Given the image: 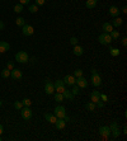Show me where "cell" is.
Instances as JSON below:
<instances>
[{"mask_svg":"<svg viewBox=\"0 0 127 141\" xmlns=\"http://www.w3.org/2000/svg\"><path fill=\"white\" fill-rule=\"evenodd\" d=\"M98 41H99V43H102V45H109L113 39L111 37V34L109 33H102V34H99V37H98Z\"/></svg>","mask_w":127,"mask_h":141,"instance_id":"6da1fadb","label":"cell"},{"mask_svg":"<svg viewBox=\"0 0 127 141\" xmlns=\"http://www.w3.org/2000/svg\"><path fill=\"white\" fill-rule=\"evenodd\" d=\"M28 54L26 52V51H19V52H17V55H15V60L20 62V64H26L27 61H28Z\"/></svg>","mask_w":127,"mask_h":141,"instance_id":"7a4b0ae2","label":"cell"},{"mask_svg":"<svg viewBox=\"0 0 127 141\" xmlns=\"http://www.w3.org/2000/svg\"><path fill=\"white\" fill-rule=\"evenodd\" d=\"M20 114H22V118L23 120L28 121V120L32 118V109H31L29 107H24L23 105V108L20 109Z\"/></svg>","mask_w":127,"mask_h":141,"instance_id":"3957f363","label":"cell"},{"mask_svg":"<svg viewBox=\"0 0 127 141\" xmlns=\"http://www.w3.org/2000/svg\"><path fill=\"white\" fill-rule=\"evenodd\" d=\"M53 86H55V92H57V93H62L66 89V85L64 83V80H60V79L53 83Z\"/></svg>","mask_w":127,"mask_h":141,"instance_id":"277c9868","label":"cell"},{"mask_svg":"<svg viewBox=\"0 0 127 141\" xmlns=\"http://www.w3.org/2000/svg\"><path fill=\"white\" fill-rule=\"evenodd\" d=\"M90 81H92V84L94 85V86H100V85H102V78L99 76L98 73H95V74H92Z\"/></svg>","mask_w":127,"mask_h":141,"instance_id":"5b68a950","label":"cell"},{"mask_svg":"<svg viewBox=\"0 0 127 141\" xmlns=\"http://www.w3.org/2000/svg\"><path fill=\"white\" fill-rule=\"evenodd\" d=\"M75 84L78 85L79 88H87L88 86V80L83 76H79V78H75Z\"/></svg>","mask_w":127,"mask_h":141,"instance_id":"8992f818","label":"cell"},{"mask_svg":"<svg viewBox=\"0 0 127 141\" xmlns=\"http://www.w3.org/2000/svg\"><path fill=\"white\" fill-rule=\"evenodd\" d=\"M22 33L24 34V36H32L33 33H34V28L29 26V24H24L23 27H22Z\"/></svg>","mask_w":127,"mask_h":141,"instance_id":"52a82bcc","label":"cell"},{"mask_svg":"<svg viewBox=\"0 0 127 141\" xmlns=\"http://www.w3.org/2000/svg\"><path fill=\"white\" fill-rule=\"evenodd\" d=\"M55 116H56L57 118H64V117L66 116L65 107H62V105H57V107L55 108Z\"/></svg>","mask_w":127,"mask_h":141,"instance_id":"ba28073f","label":"cell"},{"mask_svg":"<svg viewBox=\"0 0 127 141\" xmlns=\"http://www.w3.org/2000/svg\"><path fill=\"white\" fill-rule=\"evenodd\" d=\"M99 135L104 139H107L108 136L111 135V130H109V126H100L99 127Z\"/></svg>","mask_w":127,"mask_h":141,"instance_id":"9c48e42d","label":"cell"},{"mask_svg":"<svg viewBox=\"0 0 127 141\" xmlns=\"http://www.w3.org/2000/svg\"><path fill=\"white\" fill-rule=\"evenodd\" d=\"M109 130H111V133H112L113 137H118V136H119V128H118V126H117V122L111 123Z\"/></svg>","mask_w":127,"mask_h":141,"instance_id":"30bf717a","label":"cell"},{"mask_svg":"<svg viewBox=\"0 0 127 141\" xmlns=\"http://www.w3.org/2000/svg\"><path fill=\"white\" fill-rule=\"evenodd\" d=\"M10 76H11L14 80H20L22 76H23L22 70H19V69H13V70H10Z\"/></svg>","mask_w":127,"mask_h":141,"instance_id":"8fae6325","label":"cell"},{"mask_svg":"<svg viewBox=\"0 0 127 141\" xmlns=\"http://www.w3.org/2000/svg\"><path fill=\"white\" fill-rule=\"evenodd\" d=\"M45 92L46 94H53L55 93V86H53V83H51L50 80L46 81V84H45Z\"/></svg>","mask_w":127,"mask_h":141,"instance_id":"7c38bea8","label":"cell"},{"mask_svg":"<svg viewBox=\"0 0 127 141\" xmlns=\"http://www.w3.org/2000/svg\"><path fill=\"white\" fill-rule=\"evenodd\" d=\"M62 80H64L65 85H69V86H72V85L75 84V76L74 75H66Z\"/></svg>","mask_w":127,"mask_h":141,"instance_id":"4fadbf2b","label":"cell"},{"mask_svg":"<svg viewBox=\"0 0 127 141\" xmlns=\"http://www.w3.org/2000/svg\"><path fill=\"white\" fill-rule=\"evenodd\" d=\"M119 11H121V10H119L118 7H116V5H112V7H109V11H108V13H109V15H111V17L116 18V17L119 15Z\"/></svg>","mask_w":127,"mask_h":141,"instance_id":"5bb4252c","label":"cell"},{"mask_svg":"<svg viewBox=\"0 0 127 141\" xmlns=\"http://www.w3.org/2000/svg\"><path fill=\"white\" fill-rule=\"evenodd\" d=\"M99 95H100V93H99V92H97V90H93V92H92V94H90V101H92L93 103L97 104L98 102L100 101Z\"/></svg>","mask_w":127,"mask_h":141,"instance_id":"9a60e30c","label":"cell"},{"mask_svg":"<svg viewBox=\"0 0 127 141\" xmlns=\"http://www.w3.org/2000/svg\"><path fill=\"white\" fill-rule=\"evenodd\" d=\"M55 126H56L57 130H64L65 126H66V122H65L64 118H57V121L55 122Z\"/></svg>","mask_w":127,"mask_h":141,"instance_id":"2e32d148","label":"cell"},{"mask_svg":"<svg viewBox=\"0 0 127 141\" xmlns=\"http://www.w3.org/2000/svg\"><path fill=\"white\" fill-rule=\"evenodd\" d=\"M9 48H10V45L8 43V42H5V41H0V54L7 52Z\"/></svg>","mask_w":127,"mask_h":141,"instance_id":"e0dca14e","label":"cell"},{"mask_svg":"<svg viewBox=\"0 0 127 141\" xmlns=\"http://www.w3.org/2000/svg\"><path fill=\"white\" fill-rule=\"evenodd\" d=\"M45 118H46L47 122L53 123V125H55V122L57 121V117H56L55 114H51V113H46V114H45Z\"/></svg>","mask_w":127,"mask_h":141,"instance_id":"ac0fdd59","label":"cell"},{"mask_svg":"<svg viewBox=\"0 0 127 141\" xmlns=\"http://www.w3.org/2000/svg\"><path fill=\"white\" fill-rule=\"evenodd\" d=\"M72 52H74L75 56H81L83 52H84V48H83L81 46H79V45H75V46H74V50H72Z\"/></svg>","mask_w":127,"mask_h":141,"instance_id":"d6986e66","label":"cell"},{"mask_svg":"<svg viewBox=\"0 0 127 141\" xmlns=\"http://www.w3.org/2000/svg\"><path fill=\"white\" fill-rule=\"evenodd\" d=\"M113 26L111 24V23H103V26H102V29L106 32V33H111L112 31H113Z\"/></svg>","mask_w":127,"mask_h":141,"instance_id":"ffe728a7","label":"cell"},{"mask_svg":"<svg viewBox=\"0 0 127 141\" xmlns=\"http://www.w3.org/2000/svg\"><path fill=\"white\" fill-rule=\"evenodd\" d=\"M97 3H98V0H87L85 5H87L88 9H94L97 7Z\"/></svg>","mask_w":127,"mask_h":141,"instance_id":"44dd1931","label":"cell"},{"mask_svg":"<svg viewBox=\"0 0 127 141\" xmlns=\"http://www.w3.org/2000/svg\"><path fill=\"white\" fill-rule=\"evenodd\" d=\"M62 95H64L65 99H69V101H72V99H74V94L71 93L70 90H68V89H65V90L62 92Z\"/></svg>","mask_w":127,"mask_h":141,"instance_id":"7402d4cb","label":"cell"},{"mask_svg":"<svg viewBox=\"0 0 127 141\" xmlns=\"http://www.w3.org/2000/svg\"><path fill=\"white\" fill-rule=\"evenodd\" d=\"M122 23H123V20L122 18H119V17H116V18L113 19V22L111 23L113 27H119V26H122Z\"/></svg>","mask_w":127,"mask_h":141,"instance_id":"603a6c76","label":"cell"},{"mask_svg":"<svg viewBox=\"0 0 127 141\" xmlns=\"http://www.w3.org/2000/svg\"><path fill=\"white\" fill-rule=\"evenodd\" d=\"M53 98H55V101H56V102H62V101L65 99V98H64V95H62V93H57V92L53 94Z\"/></svg>","mask_w":127,"mask_h":141,"instance_id":"cb8c5ba5","label":"cell"},{"mask_svg":"<svg viewBox=\"0 0 127 141\" xmlns=\"http://www.w3.org/2000/svg\"><path fill=\"white\" fill-rule=\"evenodd\" d=\"M95 103H93V102H89V103H87L85 104V108L88 109V111H90V112H93L94 109H95Z\"/></svg>","mask_w":127,"mask_h":141,"instance_id":"d4e9b609","label":"cell"},{"mask_svg":"<svg viewBox=\"0 0 127 141\" xmlns=\"http://www.w3.org/2000/svg\"><path fill=\"white\" fill-rule=\"evenodd\" d=\"M15 24L19 26V27H23L26 24V20H24V18H22V17H18V18L15 19Z\"/></svg>","mask_w":127,"mask_h":141,"instance_id":"484cf974","label":"cell"},{"mask_svg":"<svg viewBox=\"0 0 127 141\" xmlns=\"http://www.w3.org/2000/svg\"><path fill=\"white\" fill-rule=\"evenodd\" d=\"M70 92H71V93L74 94V95H78V94L80 93V88H79V86H78L76 84H74V85H72V88H71V90H70Z\"/></svg>","mask_w":127,"mask_h":141,"instance_id":"4316f807","label":"cell"},{"mask_svg":"<svg viewBox=\"0 0 127 141\" xmlns=\"http://www.w3.org/2000/svg\"><path fill=\"white\" fill-rule=\"evenodd\" d=\"M109 54H111V56L116 57L119 55V50L118 48H109Z\"/></svg>","mask_w":127,"mask_h":141,"instance_id":"83f0119b","label":"cell"},{"mask_svg":"<svg viewBox=\"0 0 127 141\" xmlns=\"http://www.w3.org/2000/svg\"><path fill=\"white\" fill-rule=\"evenodd\" d=\"M1 76H3L4 79H8V78L10 76V70H8V69L1 70Z\"/></svg>","mask_w":127,"mask_h":141,"instance_id":"f1b7e54d","label":"cell"},{"mask_svg":"<svg viewBox=\"0 0 127 141\" xmlns=\"http://www.w3.org/2000/svg\"><path fill=\"white\" fill-rule=\"evenodd\" d=\"M14 11H15V13H22V11H23V5H22V4H17V5H14Z\"/></svg>","mask_w":127,"mask_h":141,"instance_id":"f546056e","label":"cell"},{"mask_svg":"<svg viewBox=\"0 0 127 141\" xmlns=\"http://www.w3.org/2000/svg\"><path fill=\"white\" fill-rule=\"evenodd\" d=\"M109 34H111L112 39H118V37H119V33H118L117 31H114V29H113V31L109 33Z\"/></svg>","mask_w":127,"mask_h":141,"instance_id":"4dcf8cb0","label":"cell"},{"mask_svg":"<svg viewBox=\"0 0 127 141\" xmlns=\"http://www.w3.org/2000/svg\"><path fill=\"white\" fill-rule=\"evenodd\" d=\"M14 108H15V109H22V108H23V103H22V102H18V101H17V102H14Z\"/></svg>","mask_w":127,"mask_h":141,"instance_id":"1f68e13d","label":"cell"},{"mask_svg":"<svg viewBox=\"0 0 127 141\" xmlns=\"http://www.w3.org/2000/svg\"><path fill=\"white\" fill-rule=\"evenodd\" d=\"M22 103H23V105H24V107H29L31 104H32V102H31V99L26 98V99H23V101H22Z\"/></svg>","mask_w":127,"mask_h":141,"instance_id":"d6a6232c","label":"cell"},{"mask_svg":"<svg viewBox=\"0 0 127 141\" xmlns=\"http://www.w3.org/2000/svg\"><path fill=\"white\" fill-rule=\"evenodd\" d=\"M28 10H29L31 13H36L37 10H38V7L34 4V5H29V8H28Z\"/></svg>","mask_w":127,"mask_h":141,"instance_id":"836d02e7","label":"cell"},{"mask_svg":"<svg viewBox=\"0 0 127 141\" xmlns=\"http://www.w3.org/2000/svg\"><path fill=\"white\" fill-rule=\"evenodd\" d=\"M74 76H75V78L83 76V70H81V69H78V70H75V71H74Z\"/></svg>","mask_w":127,"mask_h":141,"instance_id":"e575fe53","label":"cell"},{"mask_svg":"<svg viewBox=\"0 0 127 141\" xmlns=\"http://www.w3.org/2000/svg\"><path fill=\"white\" fill-rule=\"evenodd\" d=\"M7 69H8V70H13V69H14V62H13V61H8Z\"/></svg>","mask_w":127,"mask_h":141,"instance_id":"d590c367","label":"cell"},{"mask_svg":"<svg viewBox=\"0 0 127 141\" xmlns=\"http://www.w3.org/2000/svg\"><path fill=\"white\" fill-rule=\"evenodd\" d=\"M70 43H71V45H74V46H75V45H78V38H76V37H71V38H70Z\"/></svg>","mask_w":127,"mask_h":141,"instance_id":"8d00e7d4","label":"cell"},{"mask_svg":"<svg viewBox=\"0 0 127 141\" xmlns=\"http://www.w3.org/2000/svg\"><path fill=\"white\" fill-rule=\"evenodd\" d=\"M99 98H100V101H102V102H107V101H108V98H107V95H106V94H100V95H99Z\"/></svg>","mask_w":127,"mask_h":141,"instance_id":"74e56055","label":"cell"},{"mask_svg":"<svg viewBox=\"0 0 127 141\" xmlns=\"http://www.w3.org/2000/svg\"><path fill=\"white\" fill-rule=\"evenodd\" d=\"M34 1H36V5H37V7H41V5H43V4H45V1H46V0H34Z\"/></svg>","mask_w":127,"mask_h":141,"instance_id":"f35d334b","label":"cell"},{"mask_svg":"<svg viewBox=\"0 0 127 141\" xmlns=\"http://www.w3.org/2000/svg\"><path fill=\"white\" fill-rule=\"evenodd\" d=\"M95 105H97L98 108H103V107H104V102H102V101H99V102H98V103L95 104Z\"/></svg>","mask_w":127,"mask_h":141,"instance_id":"ab89813d","label":"cell"},{"mask_svg":"<svg viewBox=\"0 0 127 141\" xmlns=\"http://www.w3.org/2000/svg\"><path fill=\"white\" fill-rule=\"evenodd\" d=\"M19 3L22 5H24V4H28L29 3V0H19Z\"/></svg>","mask_w":127,"mask_h":141,"instance_id":"60d3db41","label":"cell"},{"mask_svg":"<svg viewBox=\"0 0 127 141\" xmlns=\"http://www.w3.org/2000/svg\"><path fill=\"white\" fill-rule=\"evenodd\" d=\"M122 45H123V46H127V38L126 37L122 38Z\"/></svg>","mask_w":127,"mask_h":141,"instance_id":"b9f144b4","label":"cell"},{"mask_svg":"<svg viewBox=\"0 0 127 141\" xmlns=\"http://www.w3.org/2000/svg\"><path fill=\"white\" fill-rule=\"evenodd\" d=\"M4 27H5V26H4L3 20H0V31H3V29H4Z\"/></svg>","mask_w":127,"mask_h":141,"instance_id":"7bdbcfd3","label":"cell"},{"mask_svg":"<svg viewBox=\"0 0 127 141\" xmlns=\"http://www.w3.org/2000/svg\"><path fill=\"white\" fill-rule=\"evenodd\" d=\"M121 11H122V13H127V8L126 7H123V8L121 9Z\"/></svg>","mask_w":127,"mask_h":141,"instance_id":"ee69618b","label":"cell"},{"mask_svg":"<svg viewBox=\"0 0 127 141\" xmlns=\"http://www.w3.org/2000/svg\"><path fill=\"white\" fill-rule=\"evenodd\" d=\"M3 131H4V127H3V125H0V135L3 133Z\"/></svg>","mask_w":127,"mask_h":141,"instance_id":"f6af8a7d","label":"cell"},{"mask_svg":"<svg viewBox=\"0 0 127 141\" xmlns=\"http://www.w3.org/2000/svg\"><path fill=\"white\" fill-rule=\"evenodd\" d=\"M90 73H92V74H95V73H97V70H95V69H92V71H90Z\"/></svg>","mask_w":127,"mask_h":141,"instance_id":"bcb514c9","label":"cell"},{"mask_svg":"<svg viewBox=\"0 0 127 141\" xmlns=\"http://www.w3.org/2000/svg\"><path fill=\"white\" fill-rule=\"evenodd\" d=\"M1 105H3V102H1V101H0V107H1Z\"/></svg>","mask_w":127,"mask_h":141,"instance_id":"7dc6e473","label":"cell"},{"mask_svg":"<svg viewBox=\"0 0 127 141\" xmlns=\"http://www.w3.org/2000/svg\"><path fill=\"white\" fill-rule=\"evenodd\" d=\"M0 141H1V136H0Z\"/></svg>","mask_w":127,"mask_h":141,"instance_id":"c3c4849f","label":"cell"}]
</instances>
